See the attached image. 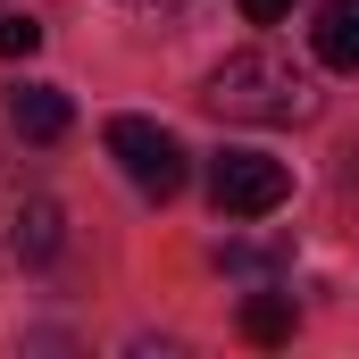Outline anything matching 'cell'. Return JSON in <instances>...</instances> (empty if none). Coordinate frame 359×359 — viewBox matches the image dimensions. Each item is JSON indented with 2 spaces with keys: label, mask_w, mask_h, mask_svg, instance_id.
Wrapping results in <instances>:
<instances>
[{
  "label": "cell",
  "mask_w": 359,
  "mask_h": 359,
  "mask_svg": "<svg viewBox=\"0 0 359 359\" xmlns=\"http://www.w3.org/2000/svg\"><path fill=\"white\" fill-rule=\"evenodd\" d=\"M67 126H76V109H67L59 84H17V92H8V134H25V142H59Z\"/></svg>",
  "instance_id": "obj_4"
},
{
  "label": "cell",
  "mask_w": 359,
  "mask_h": 359,
  "mask_svg": "<svg viewBox=\"0 0 359 359\" xmlns=\"http://www.w3.org/2000/svg\"><path fill=\"white\" fill-rule=\"evenodd\" d=\"M34 50H42V17L0 8V59H34Z\"/></svg>",
  "instance_id": "obj_8"
},
{
  "label": "cell",
  "mask_w": 359,
  "mask_h": 359,
  "mask_svg": "<svg viewBox=\"0 0 359 359\" xmlns=\"http://www.w3.org/2000/svg\"><path fill=\"white\" fill-rule=\"evenodd\" d=\"M109 159L134 176V192H151V201L184 192V142L168 126H151V117H109Z\"/></svg>",
  "instance_id": "obj_3"
},
{
  "label": "cell",
  "mask_w": 359,
  "mask_h": 359,
  "mask_svg": "<svg viewBox=\"0 0 359 359\" xmlns=\"http://www.w3.org/2000/svg\"><path fill=\"white\" fill-rule=\"evenodd\" d=\"M309 42H318V59L334 76H359V0H326L318 25H309Z\"/></svg>",
  "instance_id": "obj_5"
},
{
  "label": "cell",
  "mask_w": 359,
  "mask_h": 359,
  "mask_svg": "<svg viewBox=\"0 0 359 359\" xmlns=\"http://www.w3.org/2000/svg\"><path fill=\"white\" fill-rule=\"evenodd\" d=\"M201 100L234 126H301V117H318V76L292 67L284 50H234V59H217Z\"/></svg>",
  "instance_id": "obj_1"
},
{
  "label": "cell",
  "mask_w": 359,
  "mask_h": 359,
  "mask_svg": "<svg viewBox=\"0 0 359 359\" xmlns=\"http://www.w3.org/2000/svg\"><path fill=\"white\" fill-rule=\"evenodd\" d=\"M8 251H17V259H34V268H42V259H50V251H59V201H25V209H17V217H8Z\"/></svg>",
  "instance_id": "obj_6"
},
{
  "label": "cell",
  "mask_w": 359,
  "mask_h": 359,
  "mask_svg": "<svg viewBox=\"0 0 359 359\" xmlns=\"http://www.w3.org/2000/svg\"><path fill=\"white\" fill-rule=\"evenodd\" d=\"M226 268H234V276H276V268H284V243H268V251H259V243H234Z\"/></svg>",
  "instance_id": "obj_9"
},
{
  "label": "cell",
  "mask_w": 359,
  "mask_h": 359,
  "mask_svg": "<svg viewBox=\"0 0 359 359\" xmlns=\"http://www.w3.org/2000/svg\"><path fill=\"white\" fill-rule=\"evenodd\" d=\"M234 8H243L251 25H276V17H292V0H234Z\"/></svg>",
  "instance_id": "obj_10"
},
{
  "label": "cell",
  "mask_w": 359,
  "mask_h": 359,
  "mask_svg": "<svg viewBox=\"0 0 359 359\" xmlns=\"http://www.w3.org/2000/svg\"><path fill=\"white\" fill-rule=\"evenodd\" d=\"M209 201L217 217H276L292 201V168L268 151H217L209 159Z\"/></svg>",
  "instance_id": "obj_2"
},
{
  "label": "cell",
  "mask_w": 359,
  "mask_h": 359,
  "mask_svg": "<svg viewBox=\"0 0 359 359\" xmlns=\"http://www.w3.org/2000/svg\"><path fill=\"white\" fill-rule=\"evenodd\" d=\"M0 8H8V0H0Z\"/></svg>",
  "instance_id": "obj_11"
},
{
  "label": "cell",
  "mask_w": 359,
  "mask_h": 359,
  "mask_svg": "<svg viewBox=\"0 0 359 359\" xmlns=\"http://www.w3.org/2000/svg\"><path fill=\"white\" fill-rule=\"evenodd\" d=\"M243 334H251V343H284V334H292V301H284V292H251V301H243Z\"/></svg>",
  "instance_id": "obj_7"
}]
</instances>
